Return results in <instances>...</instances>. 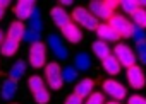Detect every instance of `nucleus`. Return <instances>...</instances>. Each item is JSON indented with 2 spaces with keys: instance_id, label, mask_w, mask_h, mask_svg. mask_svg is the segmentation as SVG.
Masks as SVG:
<instances>
[{
  "instance_id": "nucleus-9",
  "label": "nucleus",
  "mask_w": 146,
  "mask_h": 104,
  "mask_svg": "<svg viewBox=\"0 0 146 104\" xmlns=\"http://www.w3.org/2000/svg\"><path fill=\"white\" fill-rule=\"evenodd\" d=\"M46 46L53 51V55H55L58 60H67L69 51H67V48L64 46V43H62V39H60L58 34H48V38H46Z\"/></svg>"
},
{
  "instance_id": "nucleus-28",
  "label": "nucleus",
  "mask_w": 146,
  "mask_h": 104,
  "mask_svg": "<svg viewBox=\"0 0 146 104\" xmlns=\"http://www.w3.org/2000/svg\"><path fill=\"white\" fill-rule=\"evenodd\" d=\"M33 97H35V101H36L38 104H48V102H50V92H48L46 89H43V90L33 94Z\"/></svg>"
},
{
  "instance_id": "nucleus-11",
  "label": "nucleus",
  "mask_w": 146,
  "mask_h": 104,
  "mask_svg": "<svg viewBox=\"0 0 146 104\" xmlns=\"http://www.w3.org/2000/svg\"><path fill=\"white\" fill-rule=\"evenodd\" d=\"M96 36H98V39H102L105 43H119V39L122 38L108 22H100V26L96 29Z\"/></svg>"
},
{
  "instance_id": "nucleus-30",
  "label": "nucleus",
  "mask_w": 146,
  "mask_h": 104,
  "mask_svg": "<svg viewBox=\"0 0 146 104\" xmlns=\"http://www.w3.org/2000/svg\"><path fill=\"white\" fill-rule=\"evenodd\" d=\"M84 104H105L103 92H93V94L84 101Z\"/></svg>"
},
{
  "instance_id": "nucleus-37",
  "label": "nucleus",
  "mask_w": 146,
  "mask_h": 104,
  "mask_svg": "<svg viewBox=\"0 0 146 104\" xmlns=\"http://www.w3.org/2000/svg\"><path fill=\"white\" fill-rule=\"evenodd\" d=\"M4 39H5V36H4V31H2V29H0V44H2V43H4Z\"/></svg>"
},
{
  "instance_id": "nucleus-20",
  "label": "nucleus",
  "mask_w": 146,
  "mask_h": 104,
  "mask_svg": "<svg viewBox=\"0 0 146 104\" xmlns=\"http://www.w3.org/2000/svg\"><path fill=\"white\" fill-rule=\"evenodd\" d=\"M74 67H76L78 72H88L91 68V58H90V55L84 53V51L78 53L74 56Z\"/></svg>"
},
{
  "instance_id": "nucleus-8",
  "label": "nucleus",
  "mask_w": 146,
  "mask_h": 104,
  "mask_svg": "<svg viewBox=\"0 0 146 104\" xmlns=\"http://www.w3.org/2000/svg\"><path fill=\"white\" fill-rule=\"evenodd\" d=\"M127 82L132 89H143L146 85V75L143 72V68L139 65H134L131 68H127Z\"/></svg>"
},
{
  "instance_id": "nucleus-6",
  "label": "nucleus",
  "mask_w": 146,
  "mask_h": 104,
  "mask_svg": "<svg viewBox=\"0 0 146 104\" xmlns=\"http://www.w3.org/2000/svg\"><path fill=\"white\" fill-rule=\"evenodd\" d=\"M29 65L33 68L46 67V44L45 43H35L29 48Z\"/></svg>"
},
{
  "instance_id": "nucleus-32",
  "label": "nucleus",
  "mask_w": 146,
  "mask_h": 104,
  "mask_svg": "<svg viewBox=\"0 0 146 104\" xmlns=\"http://www.w3.org/2000/svg\"><path fill=\"white\" fill-rule=\"evenodd\" d=\"M127 104H146V97H143L139 94H132V95H129Z\"/></svg>"
},
{
  "instance_id": "nucleus-14",
  "label": "nucleus",
  "mask_w": 146,
  "mask_h": 104,
  "mask_svg": "<svg viewBox=\"0 0 146 104\" xmlns=\"http://www.w3.org/2000/svg\"><path fill=\"white\" fill-rule=\"evenodd\" d=\"M17 94V82L12 80V78H5L0 85V95L5 101H12Z\"/></svg>"
},
{
  "instance_id": "nucleus-10",
  "label": "nucleus",
  "mask_w": 146,
  "mask_h": 104,
  "mask_svg": "<svg viewBox=\"0 0 146 104\" xmlns=\"http://www.w3.org/2000/svg\"><path fill=\"white\" fill-rule=\"evenodd\" d=\"M35 5H36L35 0H19V2L16 4V7H14V14H16L17 21H21V22L23 21H29L33 10L36 9Z\"/></svg>"
},
{
  "instance_id": "nucleus-24",
  "label": "nucleus",
  "mask_w": 146,
  "mask_h": 104,
  "mask_svg": "<svg viewBox=\"0 0 146 104\" xmlns=\"http://www.w3.org/2000/svg\"><path fill=\"white\" fill-rule=\"evenodd\" d=\"M28 87L31 89L33 94H36V92H40V90H43V89H46V87H45V80H43L40 75H31V77L28 78Z\"/></svg>"
},
{
  "instance_id": "nucleus-34",
  "label": "nucleus",
  "mask_w": 146,
  "mask_h": 104,
  "mask_svg": "<svg viewBox=\"0 0 146 104\" xmlns=\"http://www.w3.org/2000/svg\"><path fill=\"white\" fill-rule=\"evenodd\" d=\"M9 5H11L9 0H0V7H2V9H5V7H9Z\"/></svg>"
},
{
  "instance_id": "nucleus-36",
  "label": "nucleus",
  "mask_w": 146,
  "mask_h": 104,
  "mask_svg": "<svg viewBox=\"0 0 146 104\" xmlns=\"http://www.w3.org/2000/svg\"><path fill=\"white\" fill-rule=\"evenodd\" d=\"M139 61H141L143 65H146V53H144V55H139Z\"/></svg>"
},
{
  "instance_id": "nucleus-35",
  "label": "nucleus",
  "mask_w": 146,
  "mask_h": 104,
  "mask_svg": "<svg viewBox=\"0 0 146 104\" xmlns=\"http://www.w3.org/2000/svg\"><path fill=\"white\" fill-rule=\"evenodd\" d=\"M62 5H72V0H62V2H60V7Z\"/></svg>"
},
{
  "instance_id": "nucleus-40",
  "label": "nucleus",
  "mask_w": 146,
  "mask_h": 104,
  "mask_svg": "<svg viewBox=\"0 0 146 104\" xmlns=\"http://www.w3.org/2000/svg\"><path fill=\"white\" fill-rule=\"evenodd\" d=\"M141 2V7H146V0H139Z\"/></svg>"
},
{
  "instance_id": "nucleus-29",
  "label": "nucleus",
  "mask_w": 146,
  "mask_h": 104,
  "mask_svg": "<svg viewBox=\"0 0 146 104\" xmlns=\"http://www.w3.org/2000/svg\"><path fill=\"white\" fill-rule=\"evenodd\" d=\"M132 39H134V43H136V44H139V43H146V31H144V29H141V27H136V26H134Z\"/></svg>"
},
{
  "instance_id": "nucleus-33",
  "label": "nucleus",
  "mask_w": 146,
  "mask_h": 104,
  "mask_svg": "<svg viewBox=\"0 0 146 104\" xmlns=\"http://www.w3.org/2000/svg\"><path fill=\"white\" fill-rule=\"evenodd\" d=\"M136 51H137L139 55H144V53H146V43H139V44H136Z\"/></svg>"
},
{
  "instance_id": "nucleus-39",
  "label": "nucleus",
  "mask_w": 146,
  "mask_h": 104,
  "mask_svg": "<svg viewBox=\"0 0 146 104\" xmlns=\"http://www.w3.org/2000/svg\"><path fill=\"white\" fill-rule=\"evenodd\" d=\"M105 104H120V101H108V102H105Z\"/></svg>"
},
{
  "instance_id": "nucleus-12",
  "label": "nucleus",
  "mask_w": 146,
  "mask_h": 104,
  "mask_svg": "<svg viewBox=\"0 0 146 104\" xmlns=\"http://www.w3.org/2000/svg\"><path fill=\"white\" fill-rule=\"evenodd\" d=\"M60 31H62L64 38H65L69 43H72V44H78V43H81V41H83V31H81V27H79L76 22L67 24V26H65V27H62Z\"/></svg>"
},
{
  "instance_id": "nucleus-4",
  "label": "nucleus",
  "mask_w": 146,
  "mask_h": 104,
  "mask_svg": "<svg viewBox=\"0 0 146 104\" xmlns=\"http://www.w3.org/2000/svg\"><path fill=\"white\" fill-rule=\"evenodd\" d=\"M113 55L117 56V60L120 61V65L125 67V68H131V67L136 65V53L125 43H117L115 48H113Z\"/></svg>"
},
{
  "instance_id": "nucleus-26",
  "label": "nucleus",
  "mask_w": 146,
  "mask_h": 104,
  "mask_svg": "<svg viewBox=\"0 0 146 104\" xmlns=\"http://www.w3.org/2000/svg\"><path fill=\"white\" fill-rule=\"evenodd\" d=\"M132 24L136 27L146 29V9H139L134 16H132Z\"/></svg>"
},
{
  "instance_id": "nucleus-19",
  "label": "nucleus",
  "mask_w": 146,
  "mask_h": 104,
  "mask_svg": "<svg viewBox=\"0 0 146 104\" xmlns=\"http://www.w3.org/2000/svg\"><path fill=\"white\" fill-rule=\"evenodd\" d=\"M91 50H93V53H95L100 60H105L107 56L112 55V50H110L108 43H105V41H102V39H96V41L91 44Z\"/></svg>"
},
{
  "instance_id": "nucleus-25",
  "label": "nucleus",
  "mask_w": 146,
  "mask_h": 104,
  "mask_svg": "<svg viewBox=\"0 0 146 104\" xmlns=\"http://www.w3.org/2000/svg\"><path fill=\"white\" fill-rule=\"evenodd\" d=\"M62 77H64V82L67 84H72V82H76L78 80V70L74 65H67L62 68Z\"/></svg>"
},
{
  "instance_id": "nucleus-16",
  "label": "nucleus",
  "mask_w": 146,
  "mask_h": 104,
  "mask_svg": "<svg viewBox=\"0 0 146 104\" xmlns=\"http://www.w3.org/2000/svg\"><path fill=\"white\" fill-rule=\"evenodd\" d=\"M102 67H103V70L108 75H119L120 73V68H122V65H120V61L117 60L115 55H110L105 60H102Z\"/></svg>"
},
{
  "instance_id": "nucleus-1",
  "label": "nucleus",
  "mask_w": 146,
  "mask_h": 104,
  "mask_svg": "<svg viewBox=\"0 0 146 104\" xmlns=\"http://www.w3.org/2000/svg\"><path fill=\"white\" fill-rule=\"evenodd\" d=\"M88 7L96 19L108 22L115 16V10L120 7V2H117V0H93V2H90Z\"/></svg>"
},
{
  "instance_id": "nucleus-13",
  "label": "nucleus",
  "mask_w": 146,
  "mask_h": 104,
  "mask_svg": "<svg viewBox=\"0 0 146 104\" xmlns=\"http://www.w3.org/2000/svg\"><path fill=\"white\" fill-rule=\"evenodd\" d=\"M50 17H52V21H53V24H55L57 27H60V29L72 22V17H70V16L67 14V10H65L64 7H60V5H57V7H53V9L50 10Z\"/></svg>"
},
{
  "instance_id": "nucleus-38",
  "label": "nucleus",
  "mask_w": 146,
  "mask_h": 104,
  "mask_svg": "<svg viewBox=\"0 0 146 104\" xmlns=\"http://www.w3.org/2000/svg\"><path fill=\"white\" fill-rule=\"evenodd\" d=\"M4 14H5V9H2V7H0V21L4 19Z\"/></svg>"
},
{
  "instance_id": "nucleus-3",
  "label": "nucleus",
  "mask_w": 146,
  "mask_h": 104,
  "mask_svg": "<svg viewBox=\"0 0 146 104\" xmlns=\"http://www.w3.org/2000/svg\"><path fill=\"white\" fill-rule=\"evenodd\" d=\"M45 80L53 90H60L64 85V77H62V67L57 61H50L45 67Z\"/></svg>"
},
{
  "instance_id": "nucleus-17",
  "label": "nucleus",
  "mask_w": 146,
  "mask_h": 104,
  "mask_svg": "<svg viewBox=\"0 0 146 104\" xmlns=\"http://www.w3.org/2000/svg\"><path fill=\"white\" fill-rule=\"evenodd\" d=\"M24 34H26V26L24 22L21 21H12L11 26H9V31H7V36L16 39V41H23L24 39Z\"/></svg>"
},
{
  "instance_id": "nucleus-23",
  "label": "nucleus",
  "mask_w": 146,
  "mask_h": 104,
  "mask_svg": "<svg viewBox=\"0 0 146 104\" xmlns=\"http://www.w3.org/2000/svg\"><path fill=\"white\" fill-rule=\"evenodd\" d=\"M29 29H33L36 33H41L43 22H41V12H40V9H35L33 10V14L29 17Z\"/></svg>"
},
{
  "instance_id": "nucleus-21",
  "label": "nucleus",
  "mask_w": 146,
  "mask_h": 104,
  "mask_svg": "<svg viewBox=\"0 0 146 104\" xmlns=\"http://www.w3.org/2000/svg\"><path fill=\"white\" fill-rule=\"evenodd\" d=\"M26 68H28V63L24 61V60H17L12 67H11V70H9V78H12V80H19V78H23V75L26 73Z\"/></svg>"
},
{
  "instance_id": "nucleus-18",
  "label": "nucleus",
  "mask_w": 146,
  "mask_h": 104,
  "mask_svg": "<svg viewBox=\"0 0 146 104\" xmlns=\"http://www.w3.org/2000/svg\"><path fill=\"white\" fill-rule=\"evenodd\" d=\"M17 50H19V41H16V39H12V38H9V36H5V39H4V43L0 44V53H2L4 56H14L16 53H17Z\"/></svg>"
},
{
  "instance_id": "nucleus-27",
  "label": "nucleus",
  "mask_w": 146,
  "mask_h": 104,
  "mask_svg": "<svg viewBox=\"0 0 146 104\" xmlns=\"http://www.w3.org/2000/svg\"><path fill=\"white\" fill-rule=\"evenodd\" d=\"M40 39H41V34L40 33H36L33 29H26V34H24V39L23 41H26L29 44H35V43H40Z\"/></svg>"
},
{
  "instance_id": "nucleus-7",
  "label": "nucleus",
  "mask_w": 146,
  "mask_h": 104,
  "mask_svg": "<svg viewBox=\"0 0 146 104\" xmlns=\"http://www.w3.org/2000/svg\"><path fill=\"white\" fill-rule=\"evenodd\" d=\"M102 87H103V92L112 97V101H124V99H125L127 89H125L120 82H117V80H113V78H107Z\"/></svg>"
},
{
  "instance_id": "nucleus-2",
  "label": "nucleus",
  "mask_w": 146,
  "mask_h": 104,
  "mask_svg": "<svg viewBox=\"0 0 146 104\" xmlns=\"http://www.w3.org/2000/svg\"><path fill=\"white\" fill-rule=\"evenodd\" d=\"M70 17H72V22H76L79 27H84L88 31H96L98 26H100L98 19L86 7H74V9H72Z\"/></svg>"
},
{
  "instance_id": "nucleus-5",
  "label": "nucleus",
  "mask_w": 146,
  "mask_h": 104,
  "mask_svg": "<svg viewBox=\"0 0 146 104\" xmlns=\"http://www.w3.org/2000/svg\"><path fill=\"white\" fill-rule=\"evenodd\" d=\"M108 24L122 36V38H132V33H134V24H132V21H129L125 16H122V14H115L110 21H108Z\"/></svg>"
},
{
  "instance_id": "nucleus-41",
  "label": "nucleus",
  "mask_w": 146,
  "mask_h": 104,
  "mask_svg": "<svg viewBox=\"0 0 146 104\" xmlns=\"http://www.w3.org/2000/svg\"><path fill=\"white\" fill-rule=\"evenodd\" d=\"M11 104H19V102H11Z\"/></svg>"
},
{
  "instance_id": "nucleus-15",
  "label": "nucleus",
  "mask_w": 146,
  "mask_h": 104,
  "mask_svg": "<svg viewBox=\"0 0 146 104\" xmlns=\"http://www.w3.org/2000/svg\"><path fill=\"white\" fill-rule=\"evenodd\" d=\"M95 82L91 80V78H83V80H79L78 84H76V87H74V94H78L79 97H83V99H88L95 90Z\"/></svg>"
},
{
  "instance_id": "nucleus-22",
  "label": "nucleus",
  "mask_w": 146,
  "mask_h": 104,
  "mask_svg": "<svg viewBox=\"0 0 146 104\" xmlns=\"http://www.w3.org/2000/svg\"><path fill=\"white\" fill-rule=\"evenodd\" d=\"M120 9L127 14V16H134L139 9H143L141 7V2L139 0H122L120 2Z\"/></svg>"
},
{
  "instance_id": "nucleus-31",
  "label": "nucleus",
  "mask_w": 146,
  "mask_h": 104,
  "mask_svg": "<svg viewBox=\"0 0 146 104\" xmlns=\"http://www.w3.org/2000/svg\"><path fill=\"white\" fill-rule=\"evenodd\" d=\"M64 104H84V99H83V97H79L78 94L72 92L70 95H67V97H65V102H64Z\"/></svg>"
}]
</instances>
